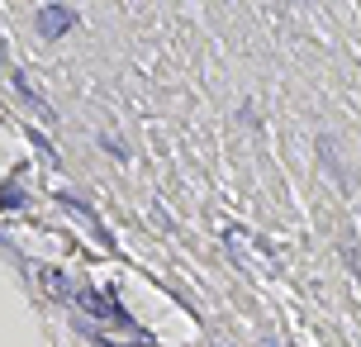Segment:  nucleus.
<instances>
[{"label":"nucleus","mask_w":361,"mask_h":347,"mask_svg":"<svg viewBox=\"0 0 361 347\" xmlns=\"http://www.w3.org/2000/svg\"><path fill=\"white\" fill-rule=\"evenodd\" d=\"M81 24V15L72 5H43V15H38V33L43 38H62V33H72Z\"/></svg>","instance_id":"f257e3e1"},{"label":"nucleus","mask_w":361,"mask_h":347,"mask_svg":"<svg viewBox=\"0 0 361 347\" xmlns=\"http://www.w3.org/2000/svg\"><path fill=\"white\" fill-rule=\"evenodd\" d=\"M0 205H5V210H20V205H24V190L15 186V181H10V186H0Z\"/></svg>","instance_id":"f03ea898"}]
</instances>
